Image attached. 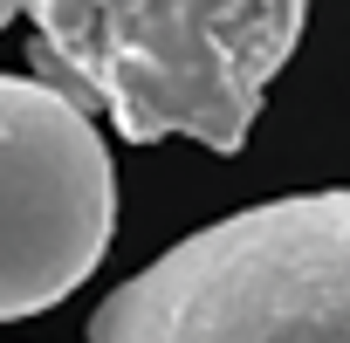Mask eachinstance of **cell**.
I'll return each mask as SVG.
<instances>
[{"label":"cell","instance_id":"1","mask_svg":"<svg viewBox=\"0 0 350 343\" xmlns=\"http://www.w3.org/2000/svg\"><path fill=\"white\" fill-rule=\"evenodd\" d=\"M302 21L309 0H28V62L124 144L241 151Z\"/></svg>","mask_w":350,"mask_h":343},{"label":"cell","instance_id":"2","mask_svg":"<svg viewBox=\"0 0 350 343\" xmlns=\"http://www.w3.org/2000/svg\"><path fill=\"white\" fill-rule=\"evenodd\" d=\"M90 343H350V193H288L165 247Z\"/></svg>","mask_w":350,"mask_h":343},{"label":"cell","instance_id":"3","mask_svg":"<svg viewBox=\"0 0 350 343\" xmlns=\"http://www.w3.org/2000/svg\"><path fill=\"white\" fill-rule=\"evenodd\" d=\"M117 234L96 117L35 76H0V323L76 295Z\"/></svg>","mask_w":350,"mask_h":343},{"label":"cell","instance_id":"4","mask_svg":"<svg viewBox=\"0 0 350 343\" xmlns=\"http://www.w3.org/2000/svg\"><path fill=\"white\" fill-rule=\"evenodd\" d=\"M21 8H28V0H0V28H8V21H14Z\"/></svg>","mask_w":350,"mask_h":343}]
</instances>
